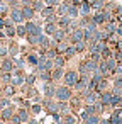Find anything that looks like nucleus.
<instances>
[{
    "mask_svg": "<svg viewBox=\"0 0 122 124\" xmlns=\"http://www.w3.org/2000/svg\"><path fill=\"white\" fill-rule=\"evenodd\" d=\"M90 17H92V22H93V24H97L98 27H102V26L105 24V21H103V14H102V10H100V12H92V16H90Z\"/></svg>",
    "mask_w": 122,
    "mask_h": 124,
    "instance_id": "24",
    "label": "nucleus"
},
{
    "mask_svg": "<svg viewBox=\"0 0 122 124\" xmlns=\"http://www.w3.org/2000/svg\"><path fill=\"white\" fill-rule=\"evenodd\" d=\"M0 93H2L4 97L14 99L15 95H19V88H17V87H14L12 83H5V85H2V88H0Z\"/></svg>",
    "mask_w": 122,
    "mask_h": 124,
    "instance_id": "7",
    "label": "nucleus"
},
{
    "mask_svg": "<svg viewBox=\"0 0 122 124\" xmlns=\"http://www.w3.org/2000/svg\"><path fill=\"white\" fill-rule=\"evenodd\" d=\"M0 31H2V29H0Z\"/></svg>",
    "mask_w": 122,
    "mask_h": 124,
    "instance_id": "63",
    "label": "nucleus"
},
{
    "mask_svg": "<svg viewBox=\"0 0 122 124\" xmlns=\"http://www.w3.org/2000/svg\"><path fill=\"white\" fill-rule=\"evenodd\" d=\"M85 2H88V4H90V5H92V4H93V2H97V0H85Z\"/></svg>",
    "mask_w": 122,
    "mask_h": 124,
    "instance_id": "55",
    "label": "nucleus"
},
{
    "mask_svg": "<svg viewBox=\"0 0 122 124\" xmlns=\"http://www.w3.org/2000/svg\"><path fill=\"white\" fill-rule=\"evenodd\" d=\"M10 77L12 73H5V71H0V80H2V83H10Z\"/></svg>",
    "mask_w": 122,
    "mask_h": 124,
    "instance_id": "48",
    "label": "nucleus"
},
{
    "mask_svg": "<svg viewBox=\"0 0 122 124\" xmlns=\"http://www.w3.org/2000/svg\"><path fill=\"white\" fill-rule=\"evenodd\" d=\"M75 124H81V121H76V122H75Z\"/></svg>",
    "mask_w": 122,
    "mask_h": 124,
    "instance_id": "58",
    "label": "nucleus"
},
{
    "mask_svg": "<svg viewBox=\"0 0 122 124\" xmlns=\"http://www.w3.org/2000/svg\"><path fill=\"white\" fill-rule=\"evenodd\" d=\"M75 95V92H73V88H70V87H66V85H56V93H54V99L58 100V102H70V99Z\"/></svg>",
    "mask_w": 122,
    "mask_h": 124,
    "instance_id": "2",
    "label": "nucleus"
},
{
    "mask_svg": "<svg viewBox=\"0 0 122 124\" xmlns=\"http://www.w3.org/2000/svg\"><path fill=\"white\" fill-rule=\"evenodd\" d=\"M9 10H10L9 4L4 2V0H0V16H2V17H7V16H9Z\"/></svg>",
    "mask_w": 122,
    "mask_h": 124,
    "instance_id": "43",
    "label": "nucleus"
},
{
    "mask_svg": "<svg viewBox=\"0 0 122 124\" xmlns=\"http://www.w3.org/2000/svg\"><path fill=\"white\" fill-rule=\"evenodd\" d=\"M76 70H78V73H80V75L92 77V73L98 71V63H97V61H93V60H90L88 56H85V58L78 63Z\"/></svg>",
    "mask_w": 122,
    "mask_h": 124,
    "instance_id": "1",
    "label": "nucleus"
},
{
    "mask_svg": "<svg viewBox=\"0 0 122 124\" xmlns=\"http://www.w3.org/2000/svg\"><path fill=\"white\" fill-rule=\"evenodd\" d=\"M56 29H58V24L56 22H46V24H43V32L46 36H53L56 32Z\"/></svg>",
    "mask_w": 122,
    "mask_h": 124,
    "instance_id": "21",
    "label": "nucleus"
},
{
    "mask_svg": "<svg viewBox=\"0 0 122 124\" xmlns=\"http://www.w3.org/2000/svg\"><path fill=\"white\" fill-rule=\"evenodd\" d=\"M14 70H15V66H14V60H12L10 56H5V58L0 60V71L12 73Z\"/></svg>",
    "mask_w": 122,
    "mask_h": 124,
    "instance_id": "9",
    "label": "nucleus"
},
{
    "mask_svg": "<svg viewBox=\"0 0 122 124\" xmlns=\"http://www.w3.org/2000/svg\"><path fill=\"white\" fill-rule=\"evenodd\" d=\"M15 104H12L10 107H5V109H0V121H4V122H9L12 119V116L15 114Z\"/></svg>",
    "mask_w": 122,
    "mask_h": 124,
    "instance_id": "10",
    "label": "nucleus"
},
{
    "mask_svg": "<svg viewBox=\"0 0 122 124\" xmlns=\"http://www.w3.org/2000/svg\"><path fill=\"white\" fill-rule=\"evenodd\" d=\"M54 93H56V83H54V82H48V83H43V97H49V99H54Z\"/></svg>",
    "mask_w": 122,
    "mask_h": 124,
    "instance_id": "13",
    "label": "nucleus"
},
{
    "mask_svg": "<svg viewBox=\"0 0 122 124\" xmlns=\"http://www.w3.org/2000/svg\"><path fill=\"white\" fill-rule=\"evenodd\" d=\"M9 122H10V124H22V121L19 119V116H17V114H14V116H12V119H10Z\"/></svg>",
    "mask_w": 122,
    "mask_h": 124,
    "instance_id": "52",
    "label": "nucleus"
},
{
    "mask_svg": "<svg viewBox=\"0 0 122 124\" xmlns=\"http://www.w3.org/2000/svg\"><path fill=\"white\" fill-rule=\"evenodd\" d=\"M14 102H12V99H9V97H4V95H0V109H5V107H10Z\"/></svg>",
    "mask_w": 122,
    "mask_h": 124,
    "instance_id": "44",
    "label": "nucleus"
},
{
    "mask_svg": "<svg viewBox=\"0 0 122 124\" xmlns=\"http://www.w3.org/2000/svg\"><path fill=\"white\" fill-rule=\"evenodd\" d=\"M41 36L43 34H27L26 36V41H27V46L29 48H32V49H37V46H39V43H41Z\"/></svg>",
    "mask_w": 122,
    "mask_h": 124,
    "instance_id": "16",
    "label": "nucleus"
},
{
    "mask_svg": "<svg viewBox=\"0 0 122 124\" xmlns=\"http://www.w3.org/2000/svg\"><path fill=\"white\" fill-rule=\"evenodd\" d=\"M68 7H70V4L59 2V4L56 5V16H58V17H59V16H68Z\"/></svg>",
    "mask_w": 122,
    "mask_h": 124,
    "instance_id": "29",
    "label": "nucleus"
},
{
    "mask_svg": "<svg viewBox=\"0 0 122 124\" xmlns=\"http://www.w3.org/2000/svg\"><path fill=\"white\" fill-rule=\"evenodd\" d=\"M7 124H10V122H7Z\"/></svg>",
    "mask_w": 122,
    "mask_h": 124,
    "instance_id": "62",
    "label": "nucleus"
},
{
    "mask_svg": "<svg viewBox=\"0 0 122 124\" xmlns=\"http://www.w3.org/2000/svg\"><path fill=\"white\" fill-rule=\"evenodd\" d=\"M53 63H54V68H66L68 60L65 58V54H56V58L53 60Z\"/></svg>",
    "mask_w": 122,
    "mask_h": 124,
    "instance_id": "25",
    "label": "nucleus"
},
{
    "mask_svg": "<svg viewBox=\"0 0 122 124\" xmlns=\"http://www.w3.org/2000/svg\"><path fill=\"white\" fill-rule=\"evenodd\" d=\"M7 46H9V56H10V58L19 56V53H21V46L15 43V39H7Z\"/></svg>",
    "mask_w": 122,
    "mask_h": 124,
    "instance_id": "15",
    "label": "nucleus"
},
{
    "mask_svg": "<svg viewBox=\"0 0 122 124\" xmlns=\"http://www.w3.org/2000/svg\"><path fill=\"white\" fill-rule=\"evenodd\" d=\"M15 114L19 116V119L22 121V124H26V122L32 117L31 110H29V109H26V107H17V109H15Z\"/></svg>",
    "mask_w": 122,
    "mask_h": 124,
    "instance_id": "17",
    "label": "nucleus"
},
{
    "mask_svg": "<svg viewBox=\"0 0 122 124\" xmlns=\"http://www.w3.org/2000/svg\"><path fill=\"white\" fill-rule=\"evenodd\" d=\"M4 2H7V4H10V2H15V0H4Z\"/></svg>",
    "mask_w": 122,
    "mask_h": 124,
    "instance_id": "56",
    "label": "nucleus"
},
{
    "mask_svg": "<svg viewBox=\"0 0 122 124\" xmlns=\"http://www.w3.org/2000/svg\"><path fill=\"white\" fill-rule=\"evenodd\" d=\"M63 2H66V4H71V0H63Z\"/></svg>",
    "mask_w": 122,
    "mask_h": 124,
    "instance_id": "57",
    "label": "nucleus"
},
{
    "mask_svg": "<svg viewBox=\"0 0 122 124\" xmlns=\"http://www.w3.org/2000/svg\"><path fill=\"white\" fill-rule=\"evenodd\" d=\"M36 82H37V75L34 71L32 73H26V85L32 87V85H36Z\"/></svg>",
    "mask_w": 122,
    "mask_h": 124,
    "instance_id": "41",
    "label": "nucleus"
},
{
    "mask_svg": "<svg viewBox=\"0 0 122 124\" xmlns=\"http://www.w3.org/2000/svg\"><path fill=\"white\" fill-rule=\"evenodd\" d=\"M0 29H4V17L0 16Z\"/></svg>",
    "mask_w": 122,
    "mask_h": 124,
    "instance_id": "54",
    "label": "nucleus"
},
{
    "mask_svg": "<svg viewBox=\"0 0 122 124\" xmlns=\"http://www.w3.org/2000/svg\"><path fill=\"white\" fill-rule=\"evenodd\" d=\"M43 109L49 114V116H53V114H56L58 112V100L56 99H49V97H43Z\"/></svg>",
    "mask_w": 122,
    "mask_h": 124,
    "instance_id": "5",
    "label": "nucleus"
},
{
    "mask_svg": "<svg viewBox=\"0 0 122 124\" xmlns=\"http://www.w3.org/2000/svg\"><path fill=\"white\" fill-rule=\"evenodd\" d=\"M115 107H122V93H112L110 109H115Z\"/></svg>",
    "mask_w": 122,
    "mask_h": 124,
    "instance_id": "33",
    "label": "nucleus"
},
{
    "mask_svg": "<svg viewBox=\"0 0 122 124\" xmlns=\"http://www.w3.org/2000/svg\"><path fill=\"white\" fill-rule=\"evenodd\" d=\"M36 75H37V80H41L43 83L51 82V71H39V73H36Z\"/></svg>",
    "mask_w": 122,
    "mask_h": 124,
    "instance_id": "40",
    "label": "nucleus"
},
{
    "mask_svg": "<svg viewBox=\"0 0 122 124\" xmlns=\"http://www.w3.org/2000/svg\"><path fill=\"white\" fill-rule=\"evenodd\" d=\"M98 71H100L105 78H112V75H110V71H108V66H107V61H105V60H100V63H98Z\"/></svg>",
    "mask_w": 122,
    "mask_h": 124,
    "instance_id": "32",
    "label": "nucleus"
},
{
    "mask_svg": "<svg viewBox=\"0 0 122 124\" xmlns=\"http://www.w3.org/2000/svg\"><path fill=\"white\" fill-rule=\"evenodd\" d=\"M102 29H103L108 36H114V34H115V29H117V22H115V21H112V22H105V24L102 26Z\"/></svg>",
    "mask_w": 122,
    "mask_h": 124,
    "instance_id": "27",
    "label": "nucleus"
},
{
    "mask_svg": "<svg viewBox=\"0 0 122 124\" xmlns=\"http://www.w3.org/2000/svg\"><path fill=\"white\" fill-rule=\"evenodd\" d=\"M2 85H4V83H2V80H0V88H2Z\"/></svg>",
    "mask_w": 122,
    "mask_h": 124,
    "instance_id": "59",
    "label": "nucleus"
},
{
    "mask_svg": "<svg viewBox=\"0 0 122 124\" xmlns=\"http://www.w3.org/2000/svg\"><path fill=\"white\" fill-rule=\"evenodd\" d=\"M110 88V78H102L98 83H97V87H95V90L98 92V93H102V92H105V90H108Z\"/></svg>",
    "mask_w": 122,
    "mask_h": 124,
    "instance_id": "22",
    "label": "nucleus"
},
{
    "mask_svg": "<svg viewBox=\"0 0 122 124\" xmlns=\"http://www.w3.org/2000/svg\"><path fill=\"white\" fill-rule=\"evenodd\" d=\"M76 56H78V53H76V49H75V44H70L68 49H66V53H65V58L70 61V60H73V58H76Z\"/></svg>",
    "mask_w": 122,
    "mask_h": 124,
    "instance_id": "36",
    "label": "nucleus"
},
{
    "mask_svg": "<svg viewBox=\"0 0 122 124\" xmlns=\"http://www.w3.org/2000/svg\"><path fill=\"white\" fill-rule=\"evenodd\" d=\"M81 97H83V105H95L100 100V93L97 90H88Z\"/></svg>",
    "mask_w": 122,
    "mask_h": 124,
    "instance_id": "6",
    "label": "nucleus"
},
{
    "mask_svg": "<svg viewBox=\"0 0 122 124\" xmlns=\"http://www.w3.org/2000/svg\"><path fill=\"white\" fill-rule=\"evenodd\" d=\"M68 46H70V43H68V39H65V41H58L56 46H54V49H56L58 54H65L66 49H68Z\"/></svg>",
    "mask_w": 122,
    "mask_h": 124,
    "instance_id": "28",
    "label": "nucleus"
},
{
    "mask_svg": "<svg viewBox=\"0 0 122 124\" xmlns=\"http://www.w3.org/2000/svg\"><path fill=\"white\" fill-rule=\"evenodd\" d=\"M114 75L122 77V63H119V65H117V68H115V73H114Z\"/></svg>",
    "mask_w": 122,
    "mask_h": 124,
    "instance_id": "53",
    "label": "nucleus"
},
{
    "mask_svg": "<svg viewBox=\"0 0 122 124\" xmlns=\"http://www.w3.org/2000/svg\"><path fill=\"white\" fill-rule=\"evenodd\" d=\"M24 58H26V63L27 65H31L32 68L37 65V61H39V53L36 51V49H32L31 48V51H27L26 54H24Z\"/></svg>",
    "mask_w": 122,
    "mask_h": 124,
    "instance_id": "12",
    "label": "nucleus"
},
{
    "mask_svg": "<svg viewBox=\"0 0 122 124\" xmlns=\"http://www.w3.org/2000/svg\"><path fill=\"white\" fill-rule=\"evenodd\" d=\"M100 117L102 116H98V114H90L85 121H81V124H98L100 122Z\"/></svg>",
    "mask_w": 122,
    "mask_h": 124,
    "instance_id": "38",
    "label": "nucleus"
},
{
    "mask_svg": "<svg viewBox=\"0 0 122 124\" xmlns=\"http://www.w3.org/2000/svg\"><path fill=\"white\" fill-rule=\"evenodd\" d=\"M71 22H73V19H70L68 16H59L58 21H56L58 27H61V29H68V27L71 26Z\"/></svg>",
    "mask_w": 122,
    "mask_h": 124,
    "instance_id": "20",
    "label": "nucleus"
},
{
    "mask_svg": "<svg viewBox=\"0 0 122 124\" xmlns=\"http://www.w3.org/2000/svg\"><path fill=\"white\" fill-rule=\"evenodd\" d=\"M86 56H88L90 60H93V61H97V63H100V60H102V56H100V53H86Z\"/></svg>",
    "mask_w": 122,
    "mask_h": 124,
    "instance_id": "50",
    "label": "nucleus"
},
{
    "mask_svg": "<svg viewBox=\"0 0 122 124\" xmlns=\"http://www.w3.org/2000/svg\"><path fill=\"white\" fill-rule=\"evenodd\" d=\"M21 10H22V16H24V21H34L36 17H37V14H36V10L31 7V5H22L21 7Z\"/></svg>",
    "mask_w": 122,
    "mask_h": 124,
    "instance_id": "14",
    "label": "nucleus"
},
{
    "mask_svg": "<svg viewBox=\"0 0 122 124\" xmlns=\"http://www.w3.org/2000/svg\"><path fill=\"white\" fill-rule=\"evenodd\" d=\"M51 38H53V39H54L56 43H58V41H65V39L68 38V32H66L65 29H61V27H58V29H56V32H54V34H53Z\"/></svg>",
    "mask_w": 122,
    "mask_h": 124,
    "instance_id": "31",
    "label": "nucleus"
},
{
    "mask_svg": "<svg viewBox=\"0 0 122 124\" xmlns=\"http://www.w3.org/2000/svg\"><path fill=\"white\" fill-rule=\"evenodd\" d=\"M31 7L36 10V14H39V12L46 7V4H44V0H32V2H31Z\"/></svg>",
    "mask_w": 122,
    "mask_h": 124,
    "instance_id": "37",
    "label": "nucleus"
},
{
    "mask_svg": "<svg viewBox=\"0 0 122 124\" xmlns=\"http://www.w3.org/2000/svg\"><path fill=\"white\" fill-rule=\"evenodd\" d=\"M5 56H9V46H7V41L0 44V60L5 58Z\"/></svg>",
    "mask_w": 122,
    "mask_h": 124,
    "instance_id": "47",
    "label": "nucleus"
},
{
    "mask_svg": "<svg viewBox=\"0 0 122 124\" xmlns=\"http://www.w3.org/2000/svg\"><path fill=\"white\" fill-rule=\"evenodd\" d=\"M9 17L12 19V22L17 26V24H24L26 21H24V16H22V10H21V7L19 9H10L9 10Z\"/></svg>",
    "mask_w": 122,
    "mask_h": 124,
    "instance_id": "11",
    "label": "nucleus"
},
{
    "mask_svg": "<svg viewBox=\"0 0 122 124\" xmlns=\"http://www.w3.org/2000/svg\"><path fill=\"white\" fill-rule=\"evenodd\" d=\"M110 100H112V90H105L100 93V102L105 105V109H110Z\"/></svg>",
    "mask_w": 122,
    "mask_h": 124,
    "instance_id": "19",
    "label": "nucleus"
},
{
    "mask_svg": "<svg viewBox=\"0 0 122 124\" xmlns=\"http://www.w3.org/2000/svg\"><path fill=\"white\" fill-rule=\"evenodd\" d=\"M12 60H14V66H15V70H24V66L27 65L24 56H15V58H12Z\"/></svg>",
    "mask_w": 122,
    "mask_h": 124,
    "instance_id": "35",
    "label": "nucleus"
},
{
    "mask_svg": "<svg viewBox=\"0 0 122 124\" xmlns=\"http://www.w3.org/2000/svg\"><path fill=\"white\" fill-rule=\"evenodd\" d=\"M0 124H7V122H4V121H0Z\"/></svg>",
    "mask_w": 122,
    "mask_h": 124,
    "instance_id": "60",
    "label": "nucleus"
},
{
    "mask_svg": "<svg viewBox=\"0 0 122 124\" xmlns=\"http://www.w3.org/2000/svg\"><path fill=\"white\" fill-rule=\"evenodd\" d=\"M68 17L73 19V21H76V19L80 17V9H78V5L70 4V7H68Z\"/></svg>",
    "mask_w": 122,
    "mask_h": 124,
    "instance_id": "30",
    "label": "nucleus"
},
{
    "mask_svg": "<svg viewBox=\"0 0 122 124\" xmlns=\"http://www.w3.org/2000/svg\"><path fill=\"white\" fill-rule=\"evenodd\" d=\"M78 9H80V17L81 16H92V5L88 2H85V0L78 5Z\"/></svg>",
    "mask_w": 122,
    "mask_h": 124,
    "instance_id": "26",
    "label": "nucleus"
},
{
    "mask_svg": "<svg viewBox=\"0 0 122 124\" xmlns=\"http://www.w3.org/2000/svg\"><path fill=\"white\" fill-rule=\"evenodd\" d=\"M29 110H31V114H32V116L36 117V116H37V114H41V112H43L44 109H43V104H32Z\"/></svg>",
    "mask_w": 122,
    "mask_h": 124,
    "instance_id": "46",
    "label": "nucleus"
},
{
    "mask_svg": "<svg viewBox=\"0 0 122 124\" xmlns=\"http://www.w3.org/2000/svg\"><path fill=\"white\" fill-rule=\"evenodd\" d=\"M68 43L70 44H75V43H80V41H85L83 39V29L81 27H76V29H73L70 34H68Z\"/></svg>",
    "mask_w": 122,
    "mask_h": 124,
    "instance_id": "8",
    "label": "nucleus"
},
{
    "mask_svg": "<svg viewBox=\"0 0 122 124\" xmlns=\"http://www.w3.org/2000/svg\"><path fill=\"white\" fill-rule=\"evenodd\" d=\"M105 110H107V109H105V105H103V104H102V102L98 100V102L95 104V112H97L98 116H102V114H103Z\"/></svg>",
    "mask_w": 122,
    "mask_h": 124,
    "instance_id": "49",
    "label": "nucleus"
},
{
    "mask_svg": "<svg viewBox=\"0 0 122 124\" xmlns=\"http://www.w3.org/2000/svg\"><path fill=\"white\" fill-rule=\"evenodd\" d=\"M15 36H17L19 39H26L27 31H26V26H24V24H17V26H15Z\"/></svg>",
    "mask_w": 122,
    "mask_h": 124,
    "instance_id": "34",
    "label": "nucleus"
},
{
    "mask_svg": "<svg viewBox=\"0 0 122 124\" xmlns=\"http://www.w3.org/2000/svg\"><path fill=\"white\" fill-rule=\"evenodd\" d=\"M75 49L78 54L81 53H86V41H80V43H75Z\"/></svg>",
    "mask_w": 122,
    "mask_h": 124,
    "instance_id": "45",
    "label": "nucleus"
},
{
    "mask_svg": "<svg viewBox=\"0 0 122 124\" xmlns=\"http://www.w3.org/2000/svg\"><path fill=\"white\" fill-rule=\"evenodd\" d=\"M58 112H59L61 116L71 112V110H70V104H68V102H58Z\"/></svg>",
    "mask_w": 122,
    "mask_h": 124,
    "instance_id": "42",
    "label": "nucleus"
},
{
    "mask_svg": "<svg viewBox=\"0 0 122 124\" xmlns=\"http://www.w3.org/2000/svg\"><path fill=\"white\" fill-rule=\"evenodd\" d=\"M120 124H122V114H120Z\"/></svg>",
    "mask_w": 122,
    "mask_h": 124,
    "instance_id": "61",
    "label": "nucleus"
},
{
    "mask_svg": "<svg viewBox=\"0 0 122 124\" xmlns=\"http://www.w3.org/2000/svg\"><path fill=\"white\" fill-rule=\"evenodd\" d=\"M76 121H80V119H78V116L73 114V112H68V114L61 116V124H75Z\"/></svg>",
    "mask_w": 122,
    "mask_h": 124,
    "instance_id": "23",
    "label": "nucleus"
},
{
    "mask_svg": "<svg viewBox=\"0 0 122 124\" xmlns=\"http://www.w3.org/2000/svg\"><path fill=\"white\" fill-rule=\"evenodd\" d=\"M78 78H80V73H78V70H76V68H66L61 82H63V85H66V87L73 88V87H75V83L78 82Z\"/></svg>",
    "mask_w": 122,
    "mask_h": 124,
    "instance_id": "3",
    "label": "nucleus"
},
{
    "mask_svg": "<svg viewBox=\"0 0 122 124\" xmlns=\"http://www.w3.org/2000/svg\"><path fill=\"white\" fill-rule=\"evenodd\" d=\"M65 70L66 68H53L51 70V82H54V83L61 82L63 80V75H65Z\"/></svg>",
    "mask_w": 122,
    "mask_h": 124,
    "instance_id": "18",
    "label": "nucleus"
},
{
    "mask_svg": "<svg viewBox=\"0 0 122 124\" xmlns=\"http://www.w3.org/2000/svg\"><path fill=\"white\" fill-rule=\"evenodd\" d=\"M114 58L117 60V63H122V51L120 49H114Z\"/></svg>",
    "mask_w": 122,
    "mask_h": 124,
    "instance_id": "51",
    "label": "nucleus"
},
{
    "mask_svg": "<svg viewBox=\"0 0 122 124\" xmlns=\"http://www.w3.org/2000/svg\"><path fill=\"white\" fill-rule=\"evenodd\" d=\"M10 83L17 88L24 87L26 85V71L24 70H14L12 71V77H10Z\"/></svg>",
    "mask_w": 122,
    "mask_h": 124,
    "instance_id": "4",
    "label": "nucleus"
},
{
    "mask_svg": "<svg viewBox=\"0 0 122 124\" xmlns=\"http://www.w3.org/2000/svg\"><path fill=\"white\" fill-rule=\"evenodd\" d=\"M105 61H107V66H108V71H110V75L114 77V73H115V68H117V65H119V63H117V60L112 56V58H108V60H105Z\"/></svg>",
    "mask_w": 122,
    "mask_h": 124,
    "instance_id": "39",
    "label": "nucleus"
}]
</instances>
